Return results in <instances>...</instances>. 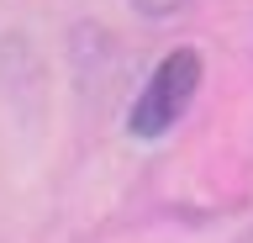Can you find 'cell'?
Returning a JSON list of instances; mask_svg holds the SVG:
<instances>
[{"instance_id":"1","label":"cell","mask_w":253,"mask_h":243,"mask_svg":"<svg viewBox=\"0 0 253 243\" xmlns=\"http://www.w3.org/2000/svg\"><path fill=\"white\" fill-rule=\"evenodd\" d=\"M201 90V53L195 48H174L158 58V69L148 74L142 96L126 111V132L132 138H164V132L190 111V100Z\"/></svg>"},{"instance_id":"2","label":"cell","mask_w":253,"mask_h":243,"mask_svg":"<svg viewBox=\"0 0 253 243\" xmlns=\"http://www.w3.org/2000/svg\"><path fill=\"white\" fill-rule=\"evenodd\" d=\"M190 0H132V11H142V16H153V21H164V16H174V11H185Z\"/></svg>"}]
</instances>
